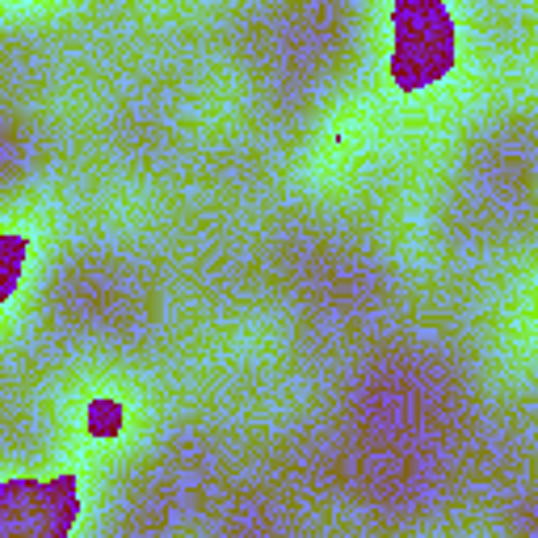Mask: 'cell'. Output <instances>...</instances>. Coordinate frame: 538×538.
<instances>
[{
    "label": "cell",
    "mask_w": 538,
    "mask_h": 538,
    "mask_svg": "<svg viewBox=\"0 0 538 538\" xmlns=\"http://www.w3.org/2000/svg\"><path fill=\"white\" fill-rule=\"evenodd\" d=\"M22 257H26V244H22V236H9V265H5V299L13 295V286H17V274H22Z\"/></svg>",
    "instance_id": "6da1fadb"
},
{
    "label": "cell",
    "mask_w": 538,
    "mask_h": 538,
    "mask_svg": "<svg viewBox=\"0 0 538 538\" xmlns=\"http://www.w3.org/2000/svg\"><path fill=\"white\" fill-rule=\"evenodd\" d=\"M89 429H93V433H118V408H114L110 400L93 404V412H89Z\"/></svg>",
    "instance_id": "7a4b0ae2"
}]
</instances>
